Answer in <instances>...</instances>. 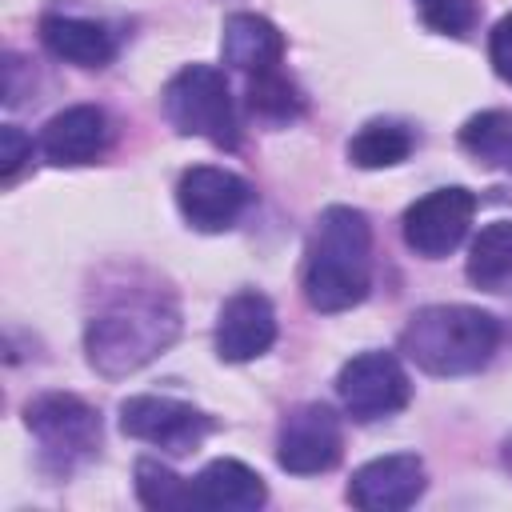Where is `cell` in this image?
<instances>
[{
    "instance_id": "cell-1",
    "label": "cell",
    "mask_w": 512,
    "mask_h": 512,
    "mask_svg": "<svg viewBox=\"0 0 512 512\" xmlns=\"http://www.w3.org/2000/svg\"><path fill=\"white\" fill-rule=\"evenodd\" d=\"M180 332V312L164 288H120L84 328L88 364L116 380L156 360Z\"/></svg>"
},
{
    "instance_id": "cell-2",
    "label": "cell",
    "mask_w": 512,
    "mask_h": 512,
    "mask_svg": "<svg viewBox=\"0 0 512 512\" xmlns=\"http://www.w3.org/2000/svg\"><path fill=\"white\" fill-rule=\"evenodd\" d=\"M372 288V228L364 212L332 204L316 216L304 252V300L316 312H344Z\"/></svg>"
},
{
    "instance_id": "cell-3",
    "label": "cell",
    "mask_w": 512,
    "mask_h": 512,
    "mask_svg": "<svg viewBox=\"0 0 512 512\" xmlns=\"http://www.w3.org/2000/svg\"><path fill=\"white\" fill-rule=\"evenodd\" d=\"M500 344V324L492 312L472 304H428L408 316L400 332V352L428 376H468L480 372Z\"/></svg>"
},
{
    "instance_id": "cell-4",
    "label": "cell",
    "mask_w": 512,
    "mask_h": 512,
    "mask_svg": "<svg viewBox=\"0 0 512 512\" xmlns=\"http://www.w3.org/2000/svg\"><path fill=\"white\" fill-rule=\"evenodd\" d=\"M24 424L36 440V464L52 480L72 476L100 448V416L72 392H44L24 404Z\"/></svg>"
},
{
    "instance_id": "cell-5",
    "label": "cell",
    "mask_w": 512,
    "mask_h": 512,
    "mask_svg": "<svg viewBox=\"0 0 512 512\" xmlns=\"http://www.w3.org/2000/svg\"><path fill=\"white\" fill-rule=\"evenodd\" d=\"M164 116L176 132L200 136L216 148H236L240 144V124H236V104L232 88L220 68L212 64H188L164 84Z\"/></svg>"
},
{
    "instance_id": "cell-6",
    "label": "cell",
    "mask_w": 512,
    "mask_h": 512,
    "mask_svg": "<svg viewBox=\"0 0 512 512\" xmlns=\"http://www.w3.org/2000/svg\"><path fill=\"white\" fill-rule=\"evenodd\" d=\"M336 392H340L344 412L368 424V420L396 416L412 396V380L392 352H360L344 360L336 376Z\"/></svg>"
},
{
    "instance_id": "cell-7",
    "label": "cell",
    "mask_w": 512,
    "mask_h": 512,
    "mask_svg": "<svg viewBox=\"0 0 512 512\" xmlns=\"http://www.w3.org/2000/svg\"><path fill=\"white\" fill-rule=\"evenodd\" d=\"M472 216H476V196L468 188L460 184L436 188L404 208V244L424 260H440L464 240Z\"/></svg>"
},
{
    "instance_id": "cell-8",
    "label": "cell",
    "mask_w": 512,
    "mask_h": 512,
    "mask_svg": "<svg viewBox=\"0 0 512 512\" xmlns=\"http://www.w3.org/2000/svg\"><path fill=\"white\" fill-rule=\"evenodd\" d=\"M120 432L180 456L212 432V416L172 396H128L120 404Z\"/></svg>"
},
{
    "instance_id": "cell-9",
    "label": "cell",
    "mask_w": 512,
    "mask_h": 512,
    "mask_svg": "<svg viewBox=\"0 0 512 512\" xmlns=\"http://www.w3.org/2000/svg\"><path fill=\"white\" fill-rule=\"evenodd\" d=\"M340 448H344V428L328 404H300L280 420L276 464L292 476L328 472L340 460Z\"/></svg>"
},
{
    "instance_id": "cell-10",
    "label": "cell",
    "mask_w": 512,
    "mask_h": 512,
    "mask_svg": "<svg viewBox=\"0 0 512 512\" xmlns=\"http://www.w3.org/2000/svg\"><path fill=\"white\" fill-rule=\"evenodd\" d=\"M248 200H252L248 180L228 168H216V164H192L176 184V204L196 232L232 228L240 220V212L248 208Z\"/></svg>"
},
{
    "instance_id": "cell-11",
    "label": "cell",
    "mask_w": 512,
    "mask_h": 512,
    "mask_svg": "<svg viewBox=\"0 0 512 512\" xmlns=\"http://www.w3.org/2000/svg\"><path fill=\"white\" fill-rule=\"evenodd\" d=\"M424 460L416 452H392L360 464L348 480V500L364 512H400L424 496Z\"/></svg>"
},
{
    "instance_id": "cell-12",
    "label": "cell",
    "mask_w": 512,
    "mask_h": 512,
    "mask_svg": "<svg viewBox=\"0 0 512 512\" xmlns=\"http://www.w3.org/2000/svg\"><path fill=\"white\" fill-rule=\"evenodd\" d=\"M276 344V312L264 292H236L216 316V356L244 364L264 356Z\"/></svg>"
},
{
    "instance_id": "cell-13",
    "label": "cell",
    "mask_w": 512,
    "mask_h": 512,
    "mask_svg": "<svg viewBox=\"0 0 512 512\" xmlns=\"http://www.w3.org/2000/svg\"><path fill=\"white\" fill-rule=\"evenodd\" d=\"M40 156L56 168H76V164H92L104 148H108V116L96 104H72L64 112H56L36 140Z\"/></svg>"
},
{
    "instance_id": "cell-14",
    "label": "cell",
    "mask_w": 512,
    "mask_h": 512,
    "mask_svg": "<svg viewBox=\"0 0 512 512\" xmlns=\"http://www.w3.org/2000/svg\"><path fill=\"white\" fill-rule=\"evenodd\" d=\"M188 484H192V508L200 512H256L268 500L260 472L232 456L204 464Z\"/></svg>"
},
{
    "instance_id": "cell-15",
    "label": "cell",
    "mask_w": 512,
    "mask_h": 512,
    "mask_svg": "<svg viewBox=\"0 0 512 512\" xmlns=\"http://www.w3.org/2000/svg\"><path fill=\"white\" fill-rule=\"evenodd\" d=\"M220 56L228 68L256 76V72L280 68L284 36L272 20H264L256 12H232L224 20V32H220Z\"/></svg>"
},
{
    "instance_id": "cell-16",
    "label": "cell",
    "mask_w": 512,
    "mask_h": 512,
    "mask_svg": "<svg viewBox=\"0 0 512 512\" xmlns=\"http://www.w3.org/2000/svg\"><path fill=\"white\" fill-rule=\"evenodd\" d=\"M40 44L56 60H68L76 68H104L116 56V36L104 24L80 20V16H60V12L40 20Z\"/></svg>"
},
{
    "instance_id": "cell-17",
    "label": "cell",
    "mask_w": 512,
    "mask_h": 512,
    "mask_svg": "<svg viewBox=\"0 0 512 512\" xmlns=\"http://www.w3.org/2000/svg\"><path fill=\"white\" fill-rule=\"evenodd\" d=\"M464 272L476 288H500L512 280V220H492L476 232Z\"/></svg>"
},
{
    "instance_id": "cell-18",
    "label": "cell",
    "mask_w": 512,
    "mask_h": 512,
    "mask_svg": "<svg viewBox=\"0 0 512 512\" xmlns=\"http://www.w3.org/2000/svg\"><path fill=\"white\" fill-rule=\"evenodd\" d=\"M460 148L488 168L512 172V112L488 108V112L468 116L460 128Z\"/></svg>"
},
{
    "instance_id": "cell-19",
    "label": "cell",
    "mask_w": 512,
    "mask_h": 512,
    "mask_svg": "<svg viewBox=\"0 0 512 512\" xmlns=\"http://www.w3.org/2000/svg\"><path fill=\"white\" fill-rule=\"evenodd\" d=\"M408 152H412V132L392 120H372L348 140V160L356 168H392L408 160Z\"/></svg>"
},
{
    "instance_id": "cell-20",
    "label": "cell",
    "mask_w": 512,
    "mask_h": 512,
    "mask_svg": "<svg viewBox=\"0 0 512 512\" xmlns=\"http://www.w3.org/2000/svg\"><path fill=\"white\" fill-rule=\"evenodd\" d=\"M136 496L144 508H156V512H180V508H192V484L184 476H176L168 464L160 460H136Z\"/></svg>"
},
{
    "instance_id": "cell-21",
    "label": "cell",
    "mask_w": 512,
    "mask_h": 512,
    "mask_svg": "<svg viewBox=\"0 0 512 512\" xmlns=\"http://www.w3.org/2000/svg\"><path fill=\"white\" fill-rule=\"evenodd\" d=\"M248 108L268 116V120H292V116H300L304 100L280 68H268V72L248 76Z\"/></svg>"
},
{
    "instance_id": "cell-22",
    "label": "cell",
    "mask_w": 512,
    "mask_h": 512,
    "mask_svg": "<svg viewBox=\"0 0 512 512\" xmlns=\"http://www.w3.org/2000/svg\"><path fill=\"white\" fill-rule=\"evenodd\" d=\"M416 12L440 36H464L476 24V0H416Z\"/></svg>"
},
{
    "instance_id": "cell-23",
    "label": "cell",
    "mask_w": 512,
    "mask_h": 512,
    "mask_svg": "<svg viewBox=\"0 0 512 512\" xmlns=\"http://www.w3.org/2000/svg\"><path fill=\"white\" fill-rule=\"evenodd\" d=\"M24 160H32V136L16 124H4L0 128V180L12 184L16 172L24 168Z\"/></svg>"
},
{
    "instance_id": "cell-24",
    "label": "cell",
    "mask_w": 512,
    "mask_h": 512,
    "mask_svg": "<svg viewBox=\"0 0 512 512\" xmlns=\"http://www.w3.org/2000/svg\"><path fill=\"white\" fill-rule=\"evenodd\" d=\"M488 60H492V72L512 84V12L496 20V28L488 36Z\"/></svg>"
},
{
    "instance_id": "cell-25",
    "label": "cell",
    "mask_w": 512,
    "mask_h": 512,
    "mask_svg": "<svg viewBox=\"0 0 512 512\" xmlns=\"http://www.w3.org/2000/svg\"><path fill=\"white\" fill-rule=\"evenodd\" d=\"M500 456H504V468H508V472H512V436H508V440H504V452H500Z\"/></svg>"
}]
</instances>
